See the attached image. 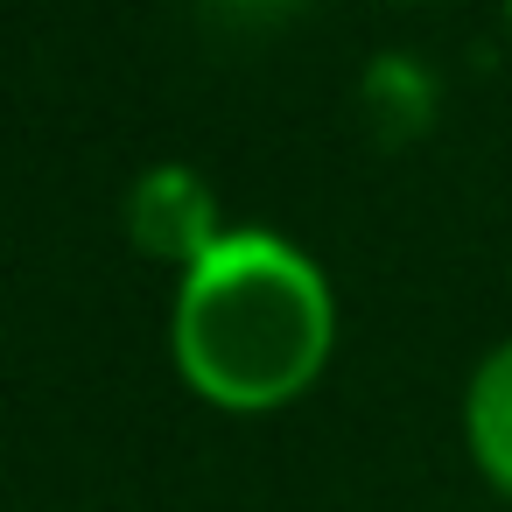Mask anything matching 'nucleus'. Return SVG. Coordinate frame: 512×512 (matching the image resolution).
I'll use <instances>...</instances> for the list:
<instances>
[{"mask_svg": "<svg viewBox=\"0 0 512 512\" xmlns=\"http://www.w3.org/2000/svg\"><path fill=\"white\" fill-rule=\"evenodd\" d=\"M127 218H134V239H141V253H162V260H204L218 239H211V218H218V204H211V190L190 176V169H148L141 183H134V204H127Z\"/></svg>", "mask_w": 512, "mask_h": 512, "instance_id": "nucleus-2", "label": "nucleus"}, {"mask_svg": "<svg viewBox=\"0 0 512 512\" xmlns=\"http://www.w3.org/2000/svg\"><path fill=\"white\" fill-rule=\"evenodd\" d=\"M463 428H470L477 470L512 498V344H498V351L477 365L470 400H463Z\"/></svg>", "mask_w": 512, "mask_h": 512, "instance_id": "nucleus-3", "label": "nucleus"}, {"mask_svg": "<svg viewBox=\"0 0 512 512\" xmlns=\"http://www.w3.org/2000/svg\"><path fill=\"white\" fill-rule=\"evenodd\" d=\"M330 330L337 323H330L323 274L267 232L218 239L176 295L183 379L204 400L239 407V414L295 400L323 372Z\"/></svg>", "mask_w": 512, "mask_h": 512, "instance_id": "nucleus-1", "label": "nucleus"}, {"mask_svg": "<svg viewBox=\"0 0 512 512\" xmlns=\"http://www.w3.org/2000/svg\"><path fill=\"white\" fill-rule=\"evenodd\" d=\"M505 15H512V0H505Z\"/></svg>", "mask_w": 512, "mask_h": 512, "instance_id": "nucleus-4", "label": "nucleus"}]
</instances>
